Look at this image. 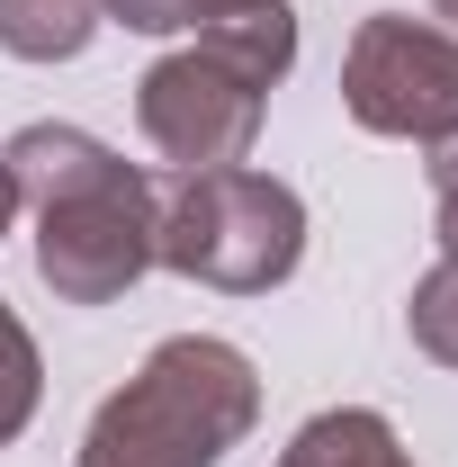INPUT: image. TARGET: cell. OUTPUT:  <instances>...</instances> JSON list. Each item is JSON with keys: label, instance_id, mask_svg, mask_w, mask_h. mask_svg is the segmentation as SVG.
Here are the masks:
<instances>
[{"label": "cell", "instance_id": "cell-1", "mask_svg": "<svg viewBox=\"0 0 458 467\" xmlns=\"http://www.w3.org/2000/svg\"><path fill=\"white\" fill-rule=\"evenodd\" d=\"M0 162L18 180V207H36V270L55 296L109 306L153 270V189L109 144H90L81 126H27Z\"/></svg>", "mask_w": 458, "mask_h": 467}, {"label": "cell", "instance_id": "cell-2", "mask_svg": "<svg viewBox=\"0 0 458 467\" xmlns=\"http://www.w3.org/2000/svg\"><path fill=\"white\" fill-rule=\"evenodd\" d=\"M261 387H252V359L234 342H162L144 359V378H126V396L99 405L81 467H216L252 431Z\"/></svg>", "mask_w": 458, "mask_h": 467}, {"label": "cell", "instance_id": "cell-3", "mask_svg": "<svg viewBox=\"0 0 458 467\" xmlns=\"http://www.w3.org/2000/svg\"><path fill=\"white\" fill-rule=\"evenodd\" d=\"M306 252V207L297 189H279L270 171H189L180 198L153 225V261H172L180 279H207V288L261 296L279 288Z\"/></svg>", "mask_w": 458, "mask_h": 467}, {"label": "cell", "instance_id": "cell-4", "mask_svg": "<svg viewBox=\"0 0 458 467\" xmlns=\"http://www.w3.org/2000/svg\"><path fill=\"white\" fill-rule=\"evenodd\" d=\"M342 99L369 135H458V36L413 27V18H369L350 36Z\"/></svg>", "mask_w": 458, "mask_h": 467}, {"label": "cell", "instance_id": "cell-5", "mask_svg": "<svg viewBox=\"0 0 458 467\" xmlns=\"http://www.w3.org/2000/svg\"><path fill=\"white\" fill-rule=\"evenodd\" d=\"M144 135H153V153H172L189 171H225L252 153V135H261V81H243L234 63H216L207 46L198 55H172L144 72Z\"/></svg>", "mask_w": 458, "mask_h": 467}, {"label": "cell", "instance_id": "cell-6", "mask_svg": "<svg viewBox=\"0 0 458 467\" xmlns=\"http://www.w3.org/2000/svg\"><path fill=\"white\" fill-rule=\"evenodd\" d=\"M207 55L234 63L243 81H261V90H270L287 63H297V18H287L279 0H234V9L207 18Z\"/></svg>", "mask_w": 458, "mask_h": 467}, {"label": "cell", "instance_id": "cell-7", "mask_svg": "<svg viewBox=\"0 0 458 467\" xmlns=\"http://www.w3.org/2000/svg\"><path fill=\"white\" fill-rule=\"evenodd\" d=\"M279 467H413L396 450V431L378 422V413H315L297 441H287Z\"/></svg>", "mask_w": 458, "mask_h": 467}, {"label": "cell", "instance_id": "cell-8", "mask_svg": "<svg viewBox=\"0 0 458 467\" xmlns=\"http://www.w3.org/2000/svg\"><path fill=\"white\" fill-rule=\"evenodd\" d=\"M99 27V0H0V46L27 63H63L90 46Z\"/></svg>", "mask_w": 458, "mask_h": 467}, {"label": "cell", "instance_id": "cell-9", "mask_svg": "<svg viewBox=\"0 0 458 467\" xmlns=\"http://www.w3.org/2000/svg\"><path fill=\"white\" fill-rule=\"evenodd\" d=\"M27 413H36V342H27L18 315L0 306V450L27 431Z\"/></svg>", "mask_w": 458, "mask_h": 467}, {"label": "cell", "instance_id": "cell-10", "mask_svg": "<svg viewBox=\"0 0 458 467\" xmlns=\"http://www.w3.org/2000/svg\"><path fill=\"white\" fill-rule=\"evenodd\" d=\"M413 342L458 368V261H441V270L413 288Z\"/></svg>", "mask_w": 458, "mask_h": 467}, {"label": "cell", "instance_id": "cell-11", "mask_svg": "<svg viewBox=\"0 0 458 467\" xmlns=\"http://www.w3.org/2000/svg\"><path fill=\"white\" fill-rule=\"evenodd\" d=\"M432 189H441V252L458 261V135H441V162H432Z\"/></svg>", "mask_w": 458, "mask_h": 467}, {"label": "cell", "instance_id": "cell-12", "mask_svg": "<svg viewBox=\"0 0 458 467\" xmlns=\"http://www.w3.org/2000/svg\"><path fill=\"white\" fill-rule=\"evenodd\" d=\"M9 216H18V180H9V162H0V234H9Z\"/></svg>", "mask_w": 458, "mask_h": 467}, {"label": "cell", "instance_id": "cell-13", "mask_svg": "<svg viewBox=\"0 0 458 467\" xmlns=\"http://www.w3.org/2000/svg\"><path fill=\"white\" fill-rule=\"evenodd\" d=\"M441 18H458V0H441Z\"/></svg>", "mask_w": 458, "mask_h": 467}]
</instances>
